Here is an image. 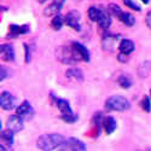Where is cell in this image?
<instances>
[{
	"mask_svg": "<svg viewBox=\"0 0 151 151\" xmlns=\"http://www.w3.org/2000/svg\"><path fill=\"white\" fill-rule=\"evenodd\" d=\"M60 119L67 122V123H74L75 121H78V115L76 114H74V112H71V114H65V115H62Z\"/></svg>",
	"mask_w": 151,
	"mask_h": 151,
	"instance_id": "obj_26",
	"label": "cell"
},
{
	"mask_svg": "<svg viewBox=\"0 0 151 151\" xmlns=\"http://www.w3.org/2000/svg\"><path fill=\"white\" fill-rule=\"evenodd\" d=\"M1 58L6 62H12L15 60V50L12 47V45L10 44H5V45H1Z\"/></svg>",
	"mask_w": 151,
	"mask_h": 151,
	"instance_id": "obj_12",
	"label": "cell"
},
{
	"mask_svg": "<svg viewBox=\"0 0 151 151\" xmlns=\"http://www.w3.org/2000/svg\"><path fill=\"white\" fill-rule=\"evenodd\" d=\"M56 105H57V108H58V110L60 111V114H62V115L71 114V112H73L69 102H68V100H65V99L57 98V99H56Z\"/></svg>",
	"mask_w": 151,
	"mask_h": 151,
	"instance_id": "obj_16",
	"label": "cell"
},
{
	"mask_svg": "<svg viewBox=\"0 0 151 151\" xmlns=\"http://www.w3.org/2000/svg\"><path fill=\"white\" fill-rule=\"evenodd\" d=\"M119 48H120V52L122 53H126V55H131L133 51H134V42L132 40H128V39H123L120 41V45H119Z\"/></svg>",
	"mask_w": 151,
	"mask_h": 151,
	"instance_id": "obj_13",
	"label": "cell"
},
{
	"mask_svg": "<svg viewBox=\"0 0 151 151\" xmlns=\"http://www.w3.org/2000/svg\"><path fill=\"white\" fill-rule=\"evenodd\" d=\"M64 23H65L64 18H63V17L58 14V15L53 16V18H52V21H51V27H52L53 30H59V29L63 27V24H64Z\"/></svg>",
	"mask_w": 151,
	"mask_h": 151,
	"instance_id": "obj_22",
	"label": "cell"
},
{
	"mask_svg": "<svg viewBox=\"0 0 151 151\" xmlns=\"http://www.w3.org/2000/svg\"><path fill=\"white\" fill-rule=\"evenodd\" d=\"M120 39H121L120 35H105L103 39L104 50H106V51H114Z\"/></svg>",
	"mask_w": 151,
	"mask_h": 151,
	"instance_id": "obj_10",
	"label": "cell"
},
{
	"mask_svg": "<svg viewBox=\"0 0 151 151\" xmlns=\"http://www.w3.org/2000/svg\"><path fill=\"white\" fill-rule=\"evenodd\" d=\"M140 106L146 112H150L151 111V100H150V98L147 96H144L143 99L140 100Z\"/></svg>",
	"mask_w": 151,
	"mask_h": 151,
	"instance_id": "obj_25",
	"label": "cell"
},
{
	"mask_svg": "<svg viewBox=\"0 0 151 151\" xmlns=\"http://www.w3.org/2000/svg\"><path fill=\"white\" fill-rule=\"evenodd\" d=\"M58 150H70V151H82L86 150V145L76 138H68L62 143Z\"/></svg>",
	"mask_w": 151,
	"mask_h": 151,
	"instance_id": "obj_6",
	"label": "cell"
},
{
	"mask_svg": "<svg viewBox=\"0 0 151 151\" xmlns=\"http://www.w3.org/2000/svg\"><path fill=\"white\" fill-rule=\"evenodd\" d=\"M150 93H151V90H150Z\"/></svg>",
	"mask_w": 151,
	"mask_h": 151,
	"instance_id": "obj_35",
	"label": "cell"
},
{
	"mask_svg": "<svg viewBox=\"0 0 151 151\" xmlns=\"http://www.w3.org/2000/svg\"><path fill=\"white\" fill-rule=\"evenodd\" d=\"M117 82L122 88H129V87L132 86V80H131L129 76H127V75H122V76H120Z\"/></svg>",
	"mask_w": 151,
	"mask_h": 151,
	"instance_id": "obj_23",
	"label": "cell"
},
{
	"mask_svg": "<svg viewBox=\"0 0 151 151\" xmlns=\"http://www.w3.org/2000/svg\"><path fill=\"white\" fill-rule=\"evenodd\" d=\"M102 12H103V9H99V7H96V6H91L88 9V17L92 22H98L100 16H102Z\"/></svg>",
	"mask_w": 151,
	"mask_h": 151,
	"instance_id": "obj_19",
	"label": "cell"
},
{
	"mask_svg": "<svg viewBox=\"0 0 151 151\" xmlns=\"http://www.w3.org/2000/svg\"><path fill=\"white\" fill-rule=\"evenodd\" d=\"M117 58H119V60H120V62H127V60H128V55L120 52V55L117 56Z\"/></svg>",
	"mask_w": 151,
	"mask_h": 151,
	"instance_id": "obj_30",
	"label": "cell"
},
{
	"mask_svg": "<svg viewBox=\"0 0 151 151\" xmlns=\"http://www.w3.org/2000/svg\"><path fill=\"white\" fill-rule=\"evenodd\" d=\"M64 21L68 27L74 30H81V16L79 11H69L64 16Z\"/></svg>",
	"mask_w": 151,
	"mask_h": 151,
	"instance_id": "obj_4",
	"label": "cell"
},
{
	"mask_svg": "<svg viewBox=\"0 0 151 151\" xmlns=\"http://www.w3.org/2000/svg\"><path fill=\"white\" fill-rule=\"evenodd\" d=\"M6 69H5V67H1V81H4L5 79H6Z\"/></svg>",
	"mask_w": 151,
	"mask_h": 151,
	"instance_id": "obj_32",
	"label": "cell"
},
{
	"mask_svg": "<svg viewBox=\"0 0 151 151\" xmlns=\"http://www.w3.org/2000/svg\"><path fill=\"white\" fill-rule=\"evenodd\" d=\"M102 127L104 128L106 134H111L116 129V120L111 116H106L103 119V126Z\"/></svg>",
	"mask_w": 151,
	"mask_h": 151,
	"instance_id": "obj_14",
	"label": "cell"
},
{
	"mask_svg": "<svg viewBox=\"0 0 151 151\" xmlns=\"http://www.w3.org/2000/svg\"><path fill=\"white\" fill-rule=\"evenodd\" d=\"M57 57L60 62L67 63V64H73V63H76V59H75L74 52L71 45L70 46H62L58 48L57 51Z\"/></svg>",
	"mask_w": 151,
	"mask_h": 151,
	"instance_id": "obj_5",
	"label": "cell"
},
{
	"mask_svg": "<svg viewBox=\"0 0 151 151\" xmlns=\"http://www.w3.org/2000/svg\"><path fill=\"white\" fill-rule=\"evenodd\" d=\"M16 114L18 116H21L23 120H29L33 117L34 115V109L33 106L30 105L29 102H27V100H24V102L22 104H19L16 109Z\"/></svg>",
	"mask_w": 151,
	"mask_h": 151,
	"instance_id": "obj_7",
	"label": "cell"
},
{
	"mask_svg": "<svg viewBox=\"0 0 151 151\" xmlns=\"http://www.w3.org/2000/svg\"><path fill=\"white\" fill-rule=\"evenodd\" d=\"M24 51H26V63H29L30 62V47L24 44Z\"/></svg>",
	"mask_w": 151,
	"mask_h": 151,
	"instance_id": "obj_28",
	"label": "cell"
},
{
	"mask_svg": "<svg viewBox=\"0 0 151 151\" xmlns=\"http://www.w3.org/2000/svg\"><path fill=\"white\" fill-rule=\"evenodd\" d=\"M98 26L102 28V29H108L111 24V17H110V12L109 10H104L103 9V12H102V16H100L99 21L97 22Z\"/></svg>",
	"mask_w": 151,
	"mask_h": 151,
	"instance_id": "obj_15",
	"label": "cell"
},
{
	"mask_svg": "<svg viewBox=\"0 0 151 151\" xmlns=\"http://www.w3.org/2000/svg\"><path fill=\"white\" fill-rule=\"evenodd\" d=\"M108 10H109V12L111 15H114L115 17H120L121 15H122V10H121V7L119 6V5H115V4H110L109 5V7H108Z\"/></svg>",
	"mask_w": 151,
	"mask_h": 151,
	"instance_id": "obj_24",
	"label": "cell"
},
{
	"mask_svg": "<svg viewBox=\"0 0 151 151\" xmlns=\"http://www.w3.org/2000/svg\"><path fill=\"white\" fill-rule=\"evenodd\" d=\"M0 105L4 110H11L16 106V98L12 96L10 92L4 91L0 96Z\"/></svg>",
	"mask_w": 151,
	"mask_h": 151,
	"instance_id": "obj_8",
	"label": "cell"
},
{
	"mask_svg": "<svg viewBox=\"0 0 151 151\" xmlns=\"http://www.w3.org/2000/svg\"><path fill=\"white\" fill-rule=\"evenodd\" d=\"M142 1H143L144 4H147V3H149V0H142Z\"/></svg>",
	"mask_w": 151,
	"mask_h": 151,
	"instance_id": "obj_34",
	"label": "cell"
},
{
	"mask_svg": "<svg viewBox=\"0 0 151 151\" xmlns=\"http://www.w3.org/2000/svg\"><path fill=\"white\" fill-rule=\"evenodd\" d=\"M122 1H123L124 6H127L132 10H134V11H140V6L138 5L134 0H122Z\"/></svg>",
	"mask_w": 151,
	"mask_h": 151,
	"instance_id": "obj_27",
	"label": "cell"
},
{
	"mask_svg": "<svg viewBox=\"0 0 151 151\" xmlns=\"http://www.w3.org/2000/svg\"><path fill=\"white\" fill-rule=\"evenodd\" d=\"M145 22H146V26L149 27V29H151V10L147 12L146 18H145Z\"/></svg>",
	"mask_w": 151,
	"mask_h": 151,
	"instance_id": "obj_29",
	"label": "cell"
},
{
	"mask_svg": "<svg viewBox=\"0 0 151 151\" xmlns=\"http://www.w3.org/2000/svg\"><path fill=\"white\" fill-rule=\"evenodd\" d=\"M29 33V26H17V24H11L9 27V37H17L19 35Z\"/></svg>",
	"mask_w": 151,
	"mask_h": 151,
	"instance_id": "obj_11",
	"label": "cell"
},
{
	"mask_svg": "<svg viewBox=\"0 0 151 151\" xmlns=\"http://www.w3.org/2000/svg\"><path fill=\"white\" fill-rule=\"evenodd\" d=\"M65 75H67L68 79H71V80H75V81H82L83 80V73L79 68H70V69H68Z\"/></svg>",
	"mask_w": 151,
	"mask_h": 151,
	"instance_id": "obj_17",
	"label": "cell"
},
{
	"mask_svg": "<svg viewBox=\"0 0 151 151\" xmlns=\"http://www.w3.org/2000/svg\"><path fill=\"white\" fill-rule=\"evenodd\" d=\"M7 128L11 129L12 132H15V133H18L23 129V119L21 116H18L17 114L16 115H12L7 119Z\"/></svg>",
	"mask_w": 151,
	"mask_h": 151,
	"instance_id": "obj_9",
	"label": "cell"
},
{
	"mask_svg": "<svg viewBox=\"0 0 151 151\" xmlns=\"http://www.w3.org/2000/svg\"><path fill=\"white\" fill-rule=\"evenodd\" d=\"M53 3H55V4H57V5L62 9V7H63V5H64V3H65V0H53Z\"/></svg>",
	"mask_w": 151,
	"mask_h": 151,
	"instance_id": "obj_31",
	"label": "cell"
},
{
	"mask_svg": "<svg viewBox=\"0 0 151 151\" xmlns=\"http://www.w3.org/2000/svg\"><path fill=\"white\" fill-rule=\"evenodd\" d=\"M131 104L127 98L122 96H112L106 99L105 102V108L109 111H124L129 109Z\"/></svg>",
	"mask_w": 151,
	"mask_h": 151,
	"instance_id": "obj_2",
	"label": "cell"
},
{
	"mask_svg": "<svg viewBox=\"0 0 151 151\" xmlns=\"http://www.w3.org/2000/svg\"><path fill=\"white\" fill-rule=\"evenodd\" d=\"M71 48L75 56L76 62H88L90 60V51L87 50L86 46H83L80 42H73L71 44Z\"/></svg>",
	"mask_w": 151,
	"mask_h": 151,
	"instance_id": "obj_3",
	"label": "cell"
},
{
	"mask_svg": "<svg viewBox=\"0 0 151 151\" xmlns=\"http://www.w3.org/2000/svg\"><path fill=\"white\" fill-rule=\"evenodd\" d=\"M64 140L65 138L62 134H57V133L42 134L37 139V147L40 150H58V147Z\"/></svg>",
	"mask_w": 151,
	"mask_h": 151,
	"instance_id": "obj_1",
	"label": "cell"
},
{
	"mask_svg": "<svg viewBox=\"0 0 151 151\" xmlns=\"http://www.w3.org/2000/svg\"><path fill=\"white\" fill-rule=\"evenodd\" d=\"M62 9L57 5V4H55V3H52L51 5H48L45 10H44V15L45 16H47V17H53V16H56V15H58L59 14V11H60Z\"/></svg>",
	"mask_w": 151,
	"mask_h": 151,
	"instance_id": "obj_21",
	"label": "cell"
},
{
	"mask_svg": "<svg viewBox=\"0 0 151 151\" xmlns=\"http://www.w3.org/2000/svg\"><path fill=\"white\" fill-rule=\"evenodd\" d=\"M14 133L11 129H1V134H0V139H1V144H7V145H12L14 144Z\"/></svg>",
	"mask_w": 151,
	"mask_h": 151,
	"instance_id": "obj_18",
	"label": "cell"
},
{
	"mask_svg": "<svg viewBox=\"0 0 151 151\" xmlns=\"http://www.w3.org/2000/svg\"><path fill=\"white\" fill-rule=\"evenodd\" d=\"M37 1H39L40 4H44V3H46V1H47V0H37Z\"/></svg>",
	"mask_w": 151,
	"mask_h": 151,
	"instance_id": "obj_33",
	"label": "cell"
},
{
	"mask_svg": "<svg viewBox=\"0 0 151 151\" xmlns=\"http://www.w3.org/2000/svg\"><path fill=\"white\" fill-rule=\"evenodd\" d=\"M119 19H120L122 23H124L127 27H132L133 24L135 23L134 16H133L132 14H129V12H122V15L119 17Z\"/></svg>",
	"mask_w": 151,
	"mask_h": 151,
	"instance_id": "obj_20",
	"label": "cell"
}]
</instances>
